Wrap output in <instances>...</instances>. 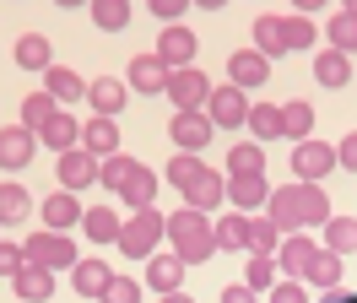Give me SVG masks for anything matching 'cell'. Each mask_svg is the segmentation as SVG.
<instances>
[{
  "mask_svg": "<svg viewBox=\"0 0 357 303\" xmlns=\"http://www.w3.org/2000/svg\"><path fill=\"white\" fill-rule=\"evenodd\" d=\"M162 179L184 195V206H195V212H217L227 200V179L217 168H206L201 152H174V163L162 168Z\"/></svg>",
  "mask_w": 357,
  "mask_h": 303,
  "instance_id": "obj_1",
  "label": "cell"
},
{
  "mask_svg": "<svg viewBox=\"0 0 357 303\" xmlns=\"http://www.w3.org/2000/svg\"><path fill=\"white\" fill-rule=\"evenodd\" d=\"M168 244L184 265H201V260L217 255V233H211V212H195V206H178L168 216Z\"/></svg>",
  "mask_w": 357,
  "mask_h": 303,
  "instance_id": "obj_2",
  "label": "cell"
},
{
  "mask_svg": "<svg viewBox=\"0 0 357 303\" xmlns=\"http://www.w3.org/2000/svg\"><path fill=\"white\" fill-rule=\"evenodd\" d=\"M162 238H168V216L157 212V206H141V212L125 216V228H119V249H125L130 260H146V255H157Z\"/></svg>",
  "mask_w": 357,
  "mask_h": 303,
  "instance_id": "obj_3",
  "label": "cell"
},
{
  "mask_svg": "<svg viewBox=\"0 0 357 303\" xmlns=\"http://www.w3.org/2000/svg\"><path fill=\"white\" fill-rule=\"evenodd\" d=\"M22 249L33 265H49V271H70L76 265V244H70V233H60V228H38V233H27L22 238Z\"/></svg>",
  "mask_w": 357,
  "mask_h": 303,
  "instance_id": "obj_4",
  "label": "cell"
},
{
  "mask_svg": "<svg viewBox=\"0 0 357 303\" xmlns=\"http://www.w3.org/2000/svg\"><path fill=\"white\" fill-rule=\"evenodd\" d=\"M211 135H217V125H211L206 108H174V119H168V141H174L178 152H206Z\"/></svg>",
  "mask_w": 357,
  "mask_h": 303,
  "instance_id": "obj_5",
  "label": "cell"
},
{
  "mask_svg": "<svg viewBox=\"0 0 357 303\" xmlns=\"http://www.w3.org/2000/svg\"><path fill=\"white\" fill-rule=\"evenodd\" d=\"M174 108H206V98H211V76H206L201 65H178V71H168V92H162Z\"/></svg>",
  "mask_w": 357,
  "mask_h": 303,
  "instance_id": "obj_6",
  "label": "cell"
},
{
  "mask_svg": "<svg viewBox=\"0 0 357 303\" xmlns=\"http://www.w3.org/2000/svg\"><path fill=\"white\" fill-rule=\"evenodd\" d=\"M206 114H211V125L217 130H238L249 119V92L244 87H211V98H206Z\"/></svg>",
  "mask_w": 357,
  "mask_h": 303,
  "instance_id": "obj_7",
  "label": "cell"
},
{
  "mask_svg": "<svg viewBox=\"0 0 357 303\" xmlns=\"http://www.w3.org/2000/svg\"><path fill=\"white\" fill-rule=\"evenodd\" d=\"M54 179L66 184V190H87V184H98V157H92L87 147H70V152H54Z\"/></svg>",
  "mask_w": 357,
  "mask_h": 303,
  "instance_id": "obj_8",
  "label": "cell"
},
{
  "mask_svg": "<svg viewBox=\"0 0 357 303\" xmlns=\"http://www.w3.org/2000/svg\"><path fill=\"white\" fill-rule=\"evenodd\" d=\"M331 168H341V163H335V147H331V141L309 135V141H298V147H292V173H298V179H314V184H319V179H325Z\"/></svg>",
  "mask_w": 357,
  "mask_h": 303,
  "instance_id": "obj_9",
  "label": "cell"
},
{
  "mask_svg": "<svg viewBox=\"0 0 357 303\" xmlns=\"http://www.w3.org/2000/svg\"><path fill=\"white\" fill-rule=\"evenodd\" d=\"M33 152H38V130H27L22 119L0 130V168L6 173H22L27 163H33Z\"/></svg>",
  "mask_w": 357,
  "mask_h": 303,
  "instance_id": "obj_10",
  "label": "cell"
},
{
  "mask_svg": "<svg viewBox=\"0 0 357 303\" xmlns=\"http://www.w3.org/2000/svg\"><path fill=\"white\" fill-rule=\"evenodd\" d=\"M195 49H201V38H195L184 22H162V33H157V54H162V65H168V71L195 65Z\"/></svg>",
  "mask_w": 357,
  "mask_h": 303,
  "instance_id": "obj_11",
  "label": "cell"
},
{
  "mask_svg": "<svg viewBox=\"0 0 357 303\" xmlns=\"http://www.w3.org/2000/svg\"><path fill=\"white\" fill-rule=\"evenodd\" d=\"M266 216L282 233H298V228H303V184H271Z\"/></svg>",
  "mask_w": 357,
  "mask_h": 303,
  "instance_id": "obj_12",
  "label": "cell"
},
{
  "mask_svg": "<svg viewBox=\"0 0 357 303\" xmlns=\"http://www.w3.org/2000/svg\"><path fill=\"white\" fill-rule=\"evenodd\" d=\"M271 76V54H260V49H233L227 54V82L244 87V92H255V87H266Z\"/></svg>",
  "mask_w": 357,
  "mask_h": 303,
  "instance_id": "obj_13",
  "label": "cell"
},
{
  "mask_svg": "<svg viewBox=\"0 0 357 303\" xmlns=\"http://www.w3.org/2000/svg\"><path fill=\"white\" fill-rule=\"evenodd\" d=\"M82 212H87V206L76 200V190H66V184H60L54 195H44L38 222H44V228H60V233H70V228H82Z\"/></svg>",
  "mask_w": 357,
  "mask_h": 303,
  "instance_id": "obj_14",
  "label": "cell"
},
{
  "mask_svg": "<svg viewBox=\"0 0 357 303\" xmlns=\"http://www.w3.org/2000/svg\"><path fill=\"white\" fill-rule=\"evenodd\" d=\"M125 82H130V92H146V98L168 92V65H162V54H157V49L135 54V60H130V71H125Z\"/></svg>",
  "mask_w": 357,
  "mask_h": 303,
  "instance_id": "obj_15",
  "label": "cell"
},
{
  "mask_svg": "<svg viewBox=\"0 0 357 303\" xmlns=\"http://www.w3.org/2000/svg\"><path fill=\"white\" fill-rule=\"evenodd\" d=\"M38 147H49V152H70V147H82V119H76L70 108H54L44 125H38Z\"/></svg>",
  "mask_w": 357,
  "mask_h": 303,
  "instance_id": "obj_16",
  "label": "cell"
},
{
  "mask_svg": "<svg viewBox=\"0 0 357 303\" xmlns=\"http://www.w3.org/2000/svg\"><path fill=\"white\" fill-rule=\"evenodd\" d=\"M227 200H233V212H260L271 200V179L266 173H227Z\"/></svg>",
  "mask_w": 357,
  "mask_h": 303,
  "instance_id": "obj_17",
  "label": "cell"
},
{
  "mask_svg": "<svg viewBox=\"0 0 357 303\" xmlns=\"http://www.w3.org/2000/svg\"><path fill=\"white\" fill-rule=\"evenodd\" d=\"M54 276H60V271H49V265H33V260H27L22 271L11 276V293H17V303H49V298H54Z\"/></svg>",
  "mask_w": 357,
  "mask_h": 303,
  "instance_id": "obj_18",
  "label": "cell"
},
{
  "mask_svg": "<svg viewBox=\"0 0 357 303\" xmlns=\"http://www.w3.org/2000/svg\"><path fill=\"white\" fill-rule=\"evenodd\" d=\"M146 287H152L157 298H162V293H178V287H184V260H178L174 249L146 255Z\"/></svg>",
  "mask_w": 357,
  "mask_h": 303,
  "instance_id": "obj_19",
  "label": "cell"
},
{
  "mask_svg": "<svg viewBox=\"0 0 357 303\" xmlns=\"http://www.w3.org/2000/svg\"><path fill=\"white\" fill-rule=\"evenodd\" d=\"M314 255H319V244H314L303 228H298V233H282V244H276V265H282L287 276H303Z\"/></svg>",
  "mask_w": 357,
  "mask_h": 303,
  "instance_id": "obj_20",
  "label": "cell"
},
{
  "mask_svg": "<svg viewBox=\"0 0 357 303\" xmlns=\"http://www.w3.org/2000/svg\"><path fill=\"white\" fill-rule=\"evenodd\" d=\"M87 103H92V114H114V119H119V108L130 103V82H119V76H92Z\"/></svg>",
  "mask_w": 357,
  "mask_h": 303,
  "instance_id": "obj_21",
  "label": "cell"
},
{
  "mask_svg": "<svg viewBox=\"0 0 357 303\" xmlns=\"http://www.w3.org/2000/svg\"><path fill=\"white\" fill-rule=\"evenodd\" d=\"M44 92L60 108H70L76 98H87V76H82V71H70V65H49V71H44Z\"/></svg>",
  "mask_w": 357,
  "mask_h": 303,
  "instance_id": "obj_22",
  "label": "cell"
},
{
  "mask_svg": "<svg viewBox=\"0 0 357 303\" xmlns=\"http://www.w3.org/2000/svg\"><path fill=\"white\" fill-rule=\"evenodd\" d=\"M119 125H114V114H92L87 125H82V147L92 152V157H109V152H119Z\"/></svg>",
  "mask_w": 357,
  "mask_h": 303,
  "instance_id": "obj_23",
  "label": "cell"
},
{
  "mask_svg": "<svg viewBox=\"0 0 357 303\" xmlns=\"http://www.w3.org/2000/svg\"><path fill=\"white\" fill-rule=\"evenodd\" d=\"M314 82L319 87H347L352 82V54H347V49H319V54H314Z\"/></svg>",
  "mask_w": 357,
  "mask_h": 303,
  "instance_id": "obj_24",
  "label": "cell"
},
{
  "mask_svg": "<svg viewBox=\"0 0 357 303\" xmlns=\"http://www.w3.org/2000/svg\"><path fill=\"white\" fill-rule=\"evenodd\" d=\"M119 228H125V216L114 212V206H87L82 212V233L92 244H119Z\"/></svg>",
  "mask_w": 357,
  "mask_h": 303,
  "instance_id": "obj_25",
  "label": "cell"
},
{
  "mask_svg": "<svg viewBox=\"0 0 357 303\" xmlns=\"http://www.w3.org/2000/svg\"><path fill=\"white\" fill-rule=\"evenodd\" d=\"M109 265H103V260H76V265H70V287H76V293H82V298H103V287H109Z\"/></svg>",
  "mask_w": 357,
  "mask_h": 303,
  "instance_id": "obj_26",
  "label": "cell"
},
{
  "mask_svg": "<svg viewBox=\"0 0 357 303\" xmlns=\"http://www.w3.org/2000/svg\"><path fill=\"white\" fill-rule=\"evenodd\" d=\"M87 17L98 33H125L130 27V0H87Z\"/></svg>",
  "mask_w": 357,
  "mask_h": 303,
  "instance_id": "obj_27",
  "label": "cell"
},
{
  "mask_svg": "<svg viewBox=\"0 0 357 303\" xmlns=\"http://www.w3.org/2000/svg\"><path fill=\"white\" fill-rule=\"evenodd\" d=\"M211 233H217V249H249V212H227L211 222Z\"/></svg>",
  "mask_w": 357,
  "mask_h": 303,
  "instance_id": "obj_28",
  "label": "cell"
},
{
  "mask_svg": "<svg viewBox=\"0 0 357 303\" xmlns=\"http://www.w3.org/2000/svg\"><path fill=\"white\" fill-rule=\"evenodd\" d=\"M33 216V195L22 190V179H6L0 184V228L6 222H27Z\"/></svg>",
  "mask_w": 357,
  "mask_h": 303,
  "instance_id": "obj_29",
  "label": "cell"
},
{
  "mask_svg": "<svg viewBox=\"0 0 357 303\" xmlns=\"http://www.w3.org/2000/svg\"><path fill=\"white\" fill-rule=\"evenodd\" d=\"M17 65H22V71H49V65H54V43H49L44 33H22V38H17Z\"/></svg>",
  "mask_w": 357,
  "mask_h": 303,
  "instance_id": "obj_30",
  "label": "cell"
},
{
  "mask_svg": "<svg viewBox=\"0 0 357 303\" xmlns=\"http://www.w3.org/2000/svg\"><path fill=\"white\" fill-rule=\"evenodd\" d=\"M141 168V163H135V157H125V152H109V157H98V184H103V190H125V184H130V173Z\"/></svg>",
  "mask_w": 357,
  "mask_h": 303,
  "instance_id": "obj_31",
  "label": "cell"
},
{
  "mask_svg": "<svg viewBox=\"0 0 357 303\" xmlns=\"http://www.w3.org/2000/svg\"><path fill=\"white\" fill-rule=\"evenodd\" d=\"M249 38H255V49H260V54H271V60H276V54H287V33H282V17H255V27H249Z\"/></svg>",
  "mask_w": 357,
  "mask_h": 303,
  "instance_id": "obj_32",
  "label": "cell"
},
{
  "mask_svg": "<svg viewBox=\"0 0 357 303\" xmlns=\"http://www.w3.org/2000/svg\"><path fill=\"white\" fill-rule=\"evenodd\" d=\"M244 130L260 141V147H266V141H276V135H282V108H276V103H249Z\"/></svg>",
  "mask_w": 357,
  "mask_h": 303,
  "instance_id": "obj_33",
  "label": "cell"
},
{
  "mask_svg": "<svg viewBox=\"0 0 357 303\" xmlns=\"http://www.w3.org/2000/svg\"><path fill=\"white\" fill-rule=\"evenodd\" d=\"M157 184H162V179H157V173L146 168V163H141V168L130 173V184L119 190V200H125L130 212H141V206H152V200H157Z\"/></svg>",
  "mask_w": 357,
  "mask_h": 303,
  "instance_id": "obj_34",
  "label": "cell"
},
{
  "mask_svg": "<svg viewBox=\"0 0 357 303\" xmlns=\"http://www.w3.org/2000/svg\"><path fill=\"white\" fill-rule=\"evenodd\" d=\"M303 184V228H325L331 222V195H325V184H314V179H298Z\"/></svg>",
  "mask_w": 357,
  "mask_h": 303,
  "instance_id": "obj_35",
  "label": "cell"
},
{
  "mask_svg": "<svg viewBox=\"0 0 357 303\" xmlns=\"http://www.w3.org/2000/svg\"><path fill=\"white\" fill-rule=\"evenodd\" d=\"M227 173H266V147L249 135V141H233L227 147Z\"/></svg>",
  "mask_w": 357,
  "mask_h": 303,
  "instance_id": "obj_36",
  "label": "cell"
},
{
  "mask_svg": "<svg viewBox=\"0 0 357 303\" xmlns=\"http://www.w3.org/2000/svg\"><path fill=\"white\" fill-rule=\"evenodd\" d=\"M282 135H292V141H309V135H314V103H303V98L282 103Z\"/></svg>",
  "mask_w": 357,
  "mask_h": 303,
  "instance_id": "obj_37",
  "label": "cell"
},
{
  "mask_svg": "<svg viewBox=\"0 0 357 303\" xmlns=\"http://www.w3.org/2000/svg\"><path fill=\"white\" fill-rule=\"evenodd\" d=\"M303 281H309V287H335V281H341V255L319 244V255L309 260V271H303Z\"/></svg>",
  "mask_w": 357,
  "mask_h": 303,
  "instance_id": "obj_38",
  "label": "cell"
},
{
  "mask_svg": "<svg viewBox=\"0 0 357 303\" xmlns=\"http://www.w3.org/2000/svg\"><path fill=\"white\" fill-rule=\"evenodd\" d=\"M282 33H287V54H292V49H314V43H319V27H314L309 11H292V17H282Z\"/></svg>",
  "mask_w": 357,
  "mask_h": 303,
  "instance_id": "obj_39",
  "label": "cell"
},
{
  "mask_svg": "<svg viewBox=\"0 0 357 303\" xmlns=\"http://www.w3.org/2000/svg\"><path fill=\"white\" fill-rule=\"evenodd\" d=\"M276 244H282V228H276L271 216L249 212V255H276Z\"/></svg>",
  "mask_w": 357,
  "mask_h": 303,
  "instance_id": "obj_40",
  "label": "cell"
},
{
  "mask_svg": "<svg viewBox=\"0 0 357 303\" xmlns=\"http://www.w3.org/2000/svg\"><path fill=\"white\" fill-rule=\"evenodd\" d=\"M325 38H331V49L357 54V11H335V17L325 22Z\"/></svg>",
  "mask_w": 357,
  "mask_h": 303,
  "instance_id": "obj_41",
  "label": "cell"
},
{
  "mask_svg": "<svg viewBox=\"0 0 357 303\" xmlns=\"http://www.w3.org/2000/svg\"><path fill=\"white\" fill-rule=\"evenodd\" d=\"M325 249L352 255L357 249V216H331V222H325Z\"/></svg>",
  "mask_w": 357,
  "mask_h": 303,
  "instance_id": "obj_42",
  "label": "cell"
},
{
  "mask_svg": "<svg viewBox=\"0 0 357 303\" xmlns=\"http://www.w3.org/2000/svg\"><path fill=\"white\" fill-rule=\"evenodd\" d=\"M276 271H282V265H276V255H249L244 281L255 287V293H271V287H276Z\"/></svg>",
  "mask_w": 357,
  "mask_h": 303,
  "instance_id": "obj_43",
  "label": "cell"
},
{
  "mask_svg": "<svg viewBox=\"0 0 357 303\" xmlns=\"http://www.w3.org/2000/svg\"><path fill=\"white\" fill-rule=\"evenodd\" d=\"M54 108H60V103H54L44 87H38V92H27V98H22V114H17V119H22L27 130H38V125L49 119V114H54Z\"/></svg>",
  "mask_w": 357,
  "mask_h": 303,
  "instance_id": "obj_44",
  "label": "cell"
},
{
  "mask_svg": "<svg viewBox=\"0 0 357 303\" xmlns=\"http://www.w3.org/2000/svg\"><path fill=\"white\" fill-rule=\"evenodd\" d=\"M98 303H141V281H135V276H119V271H114Z\"/></svg>",
  "mask_w": 357,
  "mask_h": 303,
  "instance_id": "obj_45",
  "label": "cell"
},
{
  "mask_svg": "<svg viewBox=\"0 0 357 303\" xmlns=\"http://www.w3.org/2000/svg\"><path fill=\"white\" fill-rule=\"evenodd\" d=\"M271 303H309V281H303V276H276Z\"/></svg>",
  "mask_w": 357,
  "mask_h": 303,
  "instance_id": "obj_46",
  "label": "cell"
},
{
  "mask_svg": "<svg viewBox=\"0 0 357 303\" xmlns=\"http://www.w3.org/2000/svg\"><path fill=\"white\" fill-rule=\"evenodd\" d=\"M22 265H27V249L17 244V238H6V233H0V276L11 281L17 271H22Z\"/></svg>",
  "mask_w": 357,
  "mask_h": 303,
  "instance_id": "obj_47",
  "label": "cell"
},
{
  "mask_svg": "<svg viewBox=\"0 0 357 303\" xmlns=\"http://www.w3.org/2000/svg\"><path fill=\"white\" fill-rule=\"evenodd\" d=\"M146 11H152L157 22H178L184 11H190V0H146Z\"/></svg>",
  "mask_w": 357,
  "mask_h": 303,
  "instance_id": "obj_48",
  "label": "cell"
},
{
  "mask_svg": "<svg viewBox=\"0 0 357 303\" xmlns=\"http://www.w3.org/2000/svg\"><path fill=\"white\" fill-rule=\"evenodd\" d=\"M335 163H341L347 173H357V130H347V135L335 141Z\"/></svg>",
  "mask_w": 357,
  "mask_h": 303,
  "instance_id": "obj_49",
  "label": "cell"
},
{
  "mask_svg": "<svg viewBox=\"0 0 357 303\" xmlns=\"http://www.w3.org/2000/svg\"><path fill=\"white\" fill-rule=\"evenodd\" d=\"M222 303H260V293L249 281H233V287H222Z\"/></svg>",
  "mask_w": 357,
  "mask_h": 303,
  "instance_id": "obj_50",
  "label": "cell"
},
{
  "mask_svg": "<svg viewBox=\"0 0 357 303\" xmlns=\"http://www.w3.org/2000/svg\"><path fill=\"white\" fill-rule=\"evenodd\" d=\"M357 293L352 287H341V281H335V287H319V303H352Z\"/></svg>",
  "mask_w": 357,
  "mask_h": 303,
  "instance_id": "obj_51",
  "label": "cell"
},
{
  "mask_svg": "<svg viewBox=\"0 0 357 303\" xmlns=\"http://www.w3.org/2000/svg\"><path fill=\"white\" fill-rule=\"evenodd\" d=\"M292 6H298V11H309V17H314V11H319V6H331V0H292Z\"/></svg>",
  "mask_w": 357,
  "mask_h": 303,
  "instance_id": "obj_52",
  "label": "cell"
},
{
  "mask_svg": "<svg viewBox=\"0 0 357 303\" xmlns=\"http://www.w3.org/2000/svg\"><path fill=\"white\" fill-rule=\"evenodd\" d=\"M157 303H195V298H184V287H178V293H162Z\"/></svg>",
  "mask_w": 357,
  "mask_h": 303,
  "instance_id": "obj_53",
  "label": "cell"
},
{
  "mask_svg": "<svg viewBox=\"0 0 357 303\" xmlns=\"http://www.w3.org/2000/svg\"><path fill=\"white\" fill-rule=\"evenodd\" d=\"M190 6H201V11H222L227 0H190Z\"/></svg>",
  "mask_w": 357,
  "mask_h": 303,
  "instance_id": "obj_54",
  "label": "cell"
},
{
  "mask_svg": "<svg viewBox=\"0 0 357 303\" xmlns=\"http://www.w3.org/2000/svg\"><path fill=\"white\" fill-rule=\"evenodd\" d=\"M54 6H60V11H76V6H87V0H54Z\"/></svg>",
  "mask_w": 357,
  "mask_h": 303,
  "instance_id": "obj_55",
  "label": "cell"
},
{
  "mask_svg": "<svg viewBox=\"0 0 357 303\" xmlns=\"http://www.w3.org/2000/svg\"><path fill=\"white\" fill-rule=\"evenodd\" d=\"M341 11H357V0H341Z\"/></svg>",
  "mask_w": 357,
  "mask_h": 303,
  "instance_id": "obj_56",
  "label": "cell"
}]
</instances>
